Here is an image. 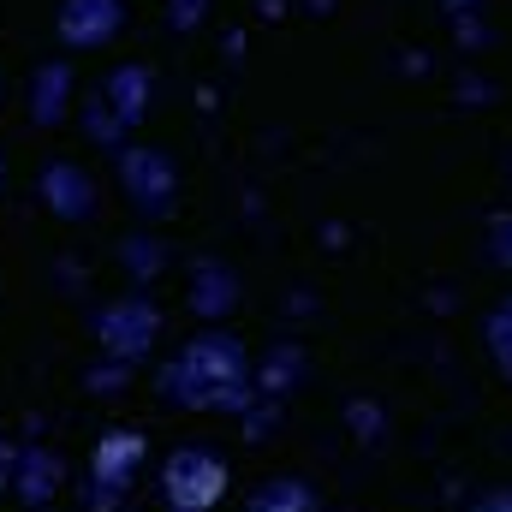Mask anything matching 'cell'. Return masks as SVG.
I'll use <instances>...</instances> for the list:
<instances>
[{
	"label": "cell",
	"mask_w": 512,
	"mask_h": 512,
	"mask_svg": "<svg viewBox=\"0 0 512 512\" xmlns=\"http://www.w3.org/2000/svg\"><path fill=\"white\" fill-rule=\"evenodd\" d=\"M161 393L173 405H191V411H209V405H251V387H245V346L233 334H197L185 340V352L173 364H161Z\"/></svg>",
	"instance_id": "obj_1"
},
{
	"label": "cell",
	"mask_w": 512,
	"mask_h": 512,
	"mask_svg": "<svg viewBox=\"0 0 512 512\" xmlns=\"http://www.w3.org/2000/svg\"><path fill=\"white\" fill-rule=\"evenodd\" d=\"M227 495V465L209 447H179L161 465V501L173 512H215Z\"/></svg>",
	"instance_id": "obj_2"
},
{
	"label": "cell",
	"mask_w": 512,
	"mask_h": 512,
	"mask_svg": "<svg viewBox=\"0 0 512 512\" xmlns=\"http://www.w3.org/2000/svg\"><path fill=\"white\" fill-rule=\"evenodd\" d=\"M155 334H161V310H155L143 292L114 298V304L96 316V340H102V352H108L114 364H126V370L155 346Z\"/></svg>",
	"instance_id": "obj_3"
},
{
	"label": "cell",
	"mask_w": 512,
	"mask_h": 512,
	"mask_svg": "<svg viewBox=\"0 0 512 512\" xmlns=\"http://www.w3.org/2000/svg\"><path fill=\"white\" fill-rule=\"evenodd\" d=\"M120 185H126L131 209H137L143 221H161V215L173 209V197H179V173H173V161H167L155 143L120 149Z\"/></svg>",
	"instance_id": "obj_4"
},
{
	"label": "cell",
	"mask_w": 512,
	"mask_h": 512,
	"mask_svg": "<svg viewBox=\"0 0 512 512\" xmlns=\"http://www.w3.org/2000/svg\"><path fill=\"white\" fill-rule=\"evenodd\" d=\"M137 465H143V435H131V429H108V435L96 441V453H90L96 512H108L114 507V495H126L131 477H137Z\"/></svg>",
	"instance_id": "obj_5"
},
{
	"label": "cell",
	"mask_w": 512,
	"mask_h": 512,
	"mask_svg": "<svg viewBox=\"0 0 512 512\" xmlns=\"http://www.w3.org/2000/svg\"><path fill=\"white\" fill-rule=\"evenodd\" d=\"M120 24H126L120 0H66L60 18H54V30H60L66 48H108L120 36Z\"/></svg>",
	"instance_id": "obj_6"
},
{
	"label": "cell",
	"mask_w": 512,
	"mask_h": 512,
	"mask_svg": "<svg viewBox=\"0 0 512 512\" xmlns=\"http://www.w3.org/2000/svg\"><path fill=\"white\" fill-rule=\"evenodd\" d=\"M42 203L60 215V221H90L96 215V179L78 167V161H48L42 179H36Z\"/></svg>",
	"instance_id": "obj_7"
},
{
	"label": "cell",
	"mask_w": 512,
	"mask_h": 512,
	"mask_svg": "<svg viewBox=\"0 0 512 512\" xmlns=\"http://www.w3.org/2000/svg\"><path fill=\"white\" fill-rule=\"evenodd\" d=\"M72 102H78V72H72V60H42V66L30 72V126L54 131L72 114Z\"/></svg>",
	"instance_id": "obj_8"
},
{
	"label": "cell",
	"mask_w": 512,
	"mask_h": 512,
	"mask_svg": "<svg viewBox=\"0 0 512 512\" xmlns=\"http://www.w3.org/2000/svg\"><path fill=\"white\" fill-rule=\"evenodd\" d=\"M12 495L24 507H48L60 495V459L48 447H24L18 453V471H12Z\"/></svg>",
	"instance_id": "obj_9"
},
{
	"label": "cell",
	"mask_w": 512,
	"mask_h": 512,
	"mask_svg": "<svg viewBox=\"0 0 512 512\" xmlns=\"http://www.w3.org/2000/svg\"><path fill=\"white\" fill-rule=\"evenodd\" d=\"M126 126H137L143 114H149V72L143 66H114L108 72V96H102Z\"/></svg>",
	"instance_id": "obj_10"
},
{
	"label": "cell",
	"mask_w": 512,
	"mask_h": 512,
	"mask_svg": "<svg viewBox=\"0 0 512 512\" xmlns=\"http://www.w3.org/2000/svg\"><path fill=\"white\" fill-rule=\"evenodd\" d=\"M233 286H239V280H233L227 268L197 262V268H191V310H197V316H221V310H233V304H239Z\"/></svg>",
	"instance_id": "obj_11"
},
{
	"label": "cell",
	"mask_w": 512,
	"mask_h": 512,
	"mask_svg": "<svg viewBox=\"0 0 512 512\" xmlns=\"http://www.w3.org/2000/svg\"><path fill=\"white\" fill-rule=\"evenodd\" d=\"M251 512H316V495L298 483V477H280V483H268V489H256Z\"/></svg>",
	"instance_id": "obj_12"
},
{
	"label": "cell",
	"mask_w": 512,
	"mask_h": 512,
	"mask_svg": "<svg viewBox=\"0 0 512 512\" xmlns=\"http://www.w3.org/2000/svg\"><path fill=\"white\" fill-rule=\"evenodd\" d=\"M84 131H90L96 143H126L131 126L114 114V108H108V102H90V108H84Z\"/></svg>",
	"instance_id": "obj_13"
},
{
	"label": "cell",
	"mask_w": 512,
	"mask_h": 512,
	"mask_svg": "<svg viewBox=\"0 0 512 512\" xmlns=\"http://www.w3.org/2000/svg\"><path fill=\"white\" fill-rule=\"evenodd\" d=\"M495 358H501V370L512 376V310L495 316Z\"/></svg>",
	"instance_id": "obj_14"
},
{
	"label": "cell",
	"mask_w": 512,
	"mask_h": 512,
	"mask_svg": "<svg viewBox=\"0 0 512 512\" xmlns=\"http://www.w3.org/2000/svg\"><path fill=\"white\" fill-rule=\"evenodd\" d=\"M167 18H173V30H191V24L203 18V0H173V6H167Z\"/></svg>",
	"instance_id": "obj_15"
},
{
	"label": "cell",
	"mask_w": 512,
	"mask_h": 512,
	"mask_svg": "<svg viewBox=\"0 0 512 512\" xmlns=\"http://www.w3.org/2000/svg\"><path fill=\"white\" fill-rule=\"evenodd\" d=\"M477 512H512V495H495V501H483Z\"/></svg>",
	"instance_id": "obj_16"
},
{
	"label": "cell",
	"mask_w": 512,
	"mask_h": 512,
	"mask_svg": "<svg viewBox=\"0 0 512 512\" xmlns=\"http://www.w3.org/2000/svg\"><path fill=\"white\" fill-rule=\"evenodd\" d=\"M0 185H6V155H0Z\"/></svg>",
	"instance_id": "obj_17"
}]
</instances>
